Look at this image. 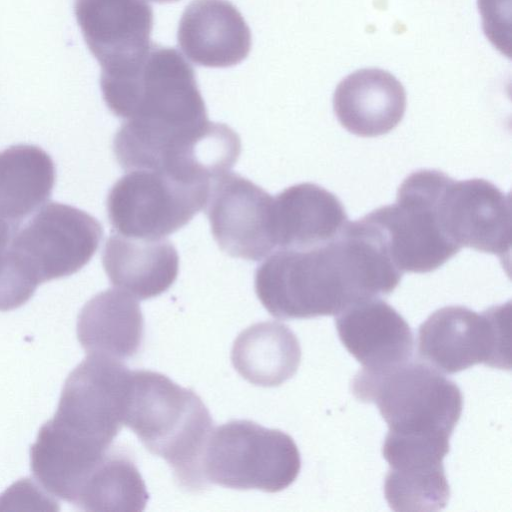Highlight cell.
Here are the masks:
<instances>
[{"label":"cell","mask_w":512,"mask_h":512,"mask_svg":"<svg viewBox=\"0 0 512 512\" xmlns=\"http://www.w3.org/2000/svg\"><path fill=\"white\" fill-rule=\"evenodd\" d=\"M402 274L382 232L364 216L329 242L269 254L255 272V292L279 319L336 316L359 301L388 296Z\"/></svg>","instance_id":"obj_1"},{"label":"cell","mask_w":512,"mask_h":512,"mask_svg":"<svg viewBox=\"0 0 512 512\" xmlns=\"http://www.w3.org/2000/svg\"><path fill=\"white\" fill-rule=\"evenodd\" d=\"M124 426L166 460L180 486L193 492L207 487L202 459L213 421L193 390L158 372L131 371Z\"/></svg>","instance_id":"obj_2"},{"label":"cell","mask_w":512,"mask_h":512,"mask_svg":"<svg viewBox=\"0 0 512 512\" xmlns=\"http://www.w3.org/2000/svg\"><path fill=\"white\" fill-rule=\"evenodd\" d=\"M102 235L88 213L61 203L43 205L0 251V311L26 303L41 283L79 271Z\"/></svg>","instance_id":"obj_3"},{"label":"cell","mask_w":512,"mask_h":512,"mask_svg":"<svg viewBox=\"0 0 512 512\" xmlns=\"http://www.w3.org/2000/svg\"><path fill=\"white\" fill-rule=\"evenodd\" d=\"M100 86L110 111L135 126L175 130L208 121L194 69L171 47L152 43L138 64L101 72Z\"/></svg>","instance_id":"obj_4"},{"label":"cell","mask_w":512,"mask_h":512,"mask_svg":"<svg viewBox=\"0 0 512 512\" xmlns=\"http://www.w3.org/2000/svg\"><path fill=\"white\" fill-rule=\"evenodd\" d=\"M351 390L359 401L377 405L391 433L450 437L461 417L459 387L423 361L362 368Z\"/></svg>","instance_id":"obj_5"},{"label":"cell","mask_w":512,"mask_h":512,"mask_svg":"<svg viewBox=\"0 0 512 512\" xmlns=\"http://www.w3.org/2000/svg\"><path fill=\"white\" fill-rule=\"evenodd\" d=\"M301 468L291 436L250 420H232L213 428L205 445L202 473L207 486L279 492Z\"/></svg>","instance_id":"obj_6"},{"label":"cell","mask_w":512,"mask_h":512,"mask_svg":"<svg viewBox=\"0 0 512 512\" xmlns=\"http://www.w3.org/2000/svg\"><path fill=\"white\" fill-rule=\"evenodd\" d=\"M450 178L434 169L414 171L399 186L394 204L365 215L381 230L402 273L434 271L460 251L445 233L439 214Z\"/></svg>","instance_id":"obj_7"},{"label":"cell","mask_w":512,"mask_h":512,"mask_svg":"<svg viewBox=\"0 0 512 512\" xmlns=\"http://www.w3.org/2000/svg\"><path fill=\"white\" fill-rule=\"evenodd\" d=\"M510 302L481 314L464 306L433 312L418 329L420 359L454 374L477 364L510 370Z\"/></svg>","instance_id":"obj_8"},{"label":"cell","mask_w":512,"mask_h":512,"mask_svg":"<svg viewBox=\"0 0 512 512\" xmlns=\"http://www.w3.org/2000/svg\"><path fill=\"white\" fill-rule=\"evenodd\" d=\"M209 187L210 183L185 182L155 170L127 171L107 197L110 224L126 237L161 239L205 207Z\"/></svg>","instance_id":"obj_9"},{"label":"cell","mask_w":512,"mask_h":512,"mask_svg":"<svg viewBox=\"0 0 512 512\" xmlns=\"http://www.w3.org/2000/svg\"><path fill=\"white\" fill-rule=\"evenodd\" d=\"M130 372L121 360L88 354L66 379L48 422L73 440L109 448L124 426Z\"/></svg>","instance_id":"obj_10"},{"label":"cell","mask_w":512,"mask_h":512,"mask_svg":"<svg viewBox=\"0 0 512 512\" xmlns=\"http://www.w3.org/2000/svg\"><path fill=\"white\" fill-rule=\"evenodd\" d=\"M211 232L226 254L259 261L277 248L274 197L229 171L210 183L204 207Z\"/></svg>","instance_id":"obj_11"},{"label":"cell","mask_w":512,"mask_h":512,"mask_svg":"<svg viewBox=\"0 0 512 512\" xmlns=\"http://www.w3.org/2000/svg\"><path fill=\"white\" fill-rule=\"evenodd\" d=\"M439 214L445 233L460 248L509 259L511 198L493 183L479 178H450L440 198Z\"/></svg>","instance_id":"obj_12"},{"label":"cell","mask_w":512,"mask_h":512,"mask_svg":"<svg viewBox=\"0 0 512 512\" xmlns=\"http://www.w3.org/2000/svg\"><path fill=\"white\" fill-rule=\"evenodd\" d=\"M74 12L101 70L136 64L152 44L153 10L146 0H75Z\"/></svg>","instance_id":"obj_13"},{"label":"cell","mask_w":512,"mask_h":512,"mask_svg":"<svg viewBox=\"0 0 512 512\" xmlns=\"http://www.w3.org/2000/svg\"><path fill=\"white\" fill-rule=\"evenodd\" d=\"M341 342L363 369L379 370L410 360L414 338L405 319L380 298L359 301L335 316Z\"/></svg>","instance_id":"obj_14"},{"label":"cell","mask_w":512,"mask_h":512,"mask_svg":"<svg viewBox=\"0 0 512 512\" xmlns=\"http://www.w3.org/2000/svg\"><path fill=\"white\" fill-rule=\"evenodd\" d=\"M178 45L193 63L211 68L234 66L251 48V32L227 0H193L179 21Z\"/></svg>","instance_id":"obj_15"},{"label":"cell","mask_w":512,"mask_h":512,"mask_svg":"<svg viewBox=\"0 0 512 512\" xmlns=\"http://www.w3.org/2000/svg\"><path fill=\"white\" fill-rule=\"evenodd\" d=\"M333 108L347 131L360 137H376L392 131L401 122L406 94L389 72L363 69L338 84Z\"/></svg>","instance_id":"obj_16"},{"label":"cell","mask_w":512,"mask_h":512,"mask_svg":"<svg viewBox=\"0 0 512 512\" xmlns=\"http://www.w3.org/2000/svg\"><path fill=\"white\" fill-rule=\"evenodd\" d=\"M55 182L51 157L33 145L0 152V251L50 198Z\"/></svg>","instance_id":"obj_17"},{"label":"cell","mask_w":512,"mask_h":512,"mask_svg":"<svg viewBox=\"0 0 512 512\" xmlns=\"http://www.w3.org/2000/svg\"><path fill=\"white\" fill-rule=\"evenodd\" d=\"M347 223L341 201L317 184H295L274 197L277 249L324 244L336 238Z\"/></svg>","instance_id":"obj_18"},{"label":"cell","mask_w":512,"mask_h":512,"mask_svg":"<svg viewBox=\"0 0 512 512\" xmlns=\"http://www.w3.org/2000/svg\"><path fill=\"white\" fill-rule=\"evenodd\" d=\"M102 262L111 283L140 300L156 297L175 282L179 256L167 239H139L111 235Z\"/></svg>","instance_id":"obj_19"},{"label":"cell","mask_w":512,"mask_h":512,"mask_svg":"<svg viewBox=\"0 0 512 512\" xmlns=\"http://www.w3.org/2000/svg\"><path fill=\"white\" fill-rule=\"evenodd\" d=\"M143 332L138 302L118 288L95 295L78 316L77 336L87 354L118 360L133 357L140 349Z\"/></svg>","instance_id":"obj_20"},{"label":"cell","mask_w":512,"mask_h":512,"mask_svg":"<svg viewBox=\"0 0 512 512\" xmlns=\"http://www.w3.org/2000/svg\"><path fill=\"white\" fill-rule=\"evenodd\" d=\"M231 360L236 371L251 384L275 387L297 372L301 347L287 325L276 321L259 322L237 336Z\"/></svg>","instance_id":"obj_21"},{"label":"cell","mask_w":512,"mask_h":512,"mask_svg":"<svg viewBox=\"0 0 512 512\" xmlns=\"http://www.w3.org/2000/svg\"><path fill=\"white\" fill-rule=\"evenodd\" d=\"M149 495L133 458L111 446L92 469L73 504L86 511L139 512Z\"/></svg>","instance_id":"obj_22"},{"label":"cell","mask_w":512,"mask_h":512,"mask_svg":"<svg viewBox=\"0 0 512 512\" xmlns=\"http://www.w3.org/2000/svg\"><path fill=\"white\" fill-rule=\"evenodd\" d=\"M384 494L394 511L429 512L446 506L450 487L444 468L423 472L389 469L385 477Z\"/></svg>","instance_id":"obj_23"},{"label":"cell","mask_w":512,"mask_h":512,"mask_svg":"<svg viewBox=\"0 0 512 512\" xmlns=\"http://www.w3.org/2000/svg\"><path fill=\"white\" fill-rule=\"evenodd\" d=\"M152 1L162 4V3H172V2L179 1V0H152Z\"/></svg>","instance_id":"obj_24"}]
</instances>
